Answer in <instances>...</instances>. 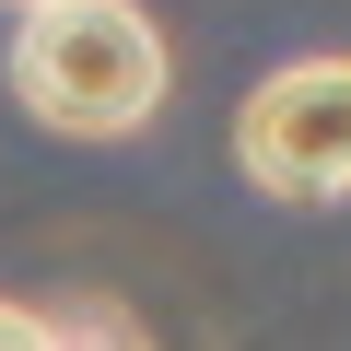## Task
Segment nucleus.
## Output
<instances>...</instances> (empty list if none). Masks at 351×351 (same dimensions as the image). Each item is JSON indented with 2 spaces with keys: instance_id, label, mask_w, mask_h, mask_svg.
<instances>
[{
  "instance_id": "nucleus-2",
  "label": "nucleus",
  "mask_w": 351,
  "mask_h": 351,
  "mask_svg": "<svg viewBox=\"0 0 351 351\" xmlns=\"http://www.w3.org/2000/svg\"><path fill=\"white\" fill-rule=\"evenodd\" d=\"M234 176L281 211L351 199V59H293L234 106Z\"/></svg>"
},
{
  "instance_id": "nucleus-1",
  "label": "nucleus",
  "mask_w": 351,
  "mask_h": 351,
  "mask_svg": "<svg viewBox=\"0 0 351 351\" xmlns=\"http://www.w3.org/2000/svg\"><path fill=\"white\" fill-rule=\"evenodd\" d=\"M176 59L141 0H36L12 24V106L59 141H129L152 129Z\"/></svg>"
},
{
  "instance_id": "nucleus-4",
  "label": "nucleus",
  "mask_w": 351,
  "mask_h": 351,
  "mask_svg": "<svg viewBox=\"0 0 351 351\" xmlns=\"http://www.w3.org/2000/svg\"><path fill=\"white\" fill-rule=\"evenodd\" d=\"M0 351H59V316H47V304H12V293H0Z\"/></svg>"
},
{
  "instance_id": "nucleus-5",
  "label": "nucleus",
  "mask_w": 351,
  "mask_h": 351,
  "mask_svg": "<svg viewBox=\"0 0 351 351\" xmlns=\"http://www.w3.org/2000/svg\"><path fill=\"white\" fill-rule=\"evenodd\" d=\"M0 12H36V0H0Z\"/></svg>"
},
{
  "instance_id": "nucleus-3",
  "label": "nucleus",
  "mask_w": 351,
  "mask_h": 351,
  "mask_svg": "<svg viewBox=\"0 0 351 351\" xmlns=\"http://www.w3.org/2000/svg\"><path fill=\"white\" fill-rule=\"evenodd\" d=\"M47 316H59V351H152V328H141L117 293H59Z\"/></svg>"
}]
</instances>
